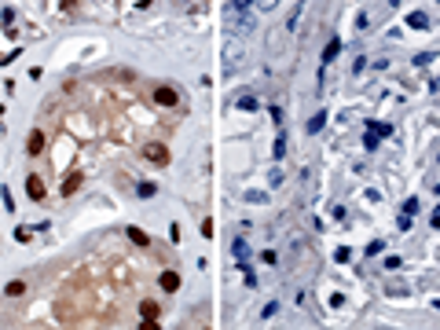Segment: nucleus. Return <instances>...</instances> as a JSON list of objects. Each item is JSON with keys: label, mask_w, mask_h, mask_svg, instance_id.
Here are the masks:
<instances>
[{"label": "nucleus", "mask_w": 440, "mask_h": 330, "mask_svg": "<svg viewBox=\"0 0 440 330\" xmlns=\"http://www.w3.org/2000/svg\"><path fill=\"white\" fill-rule=\"evenodd\" d=\"M279 0H253V11H275Z\"/></svg>", "instance_id": "20"}, {"label": "nucleus", "mask_w": 440, "mask_h": 330, "mask_svg": "<svg viewBox=\"0 0 440 330\" xmlns=\"http://www.w3.org/2000/svg\"><path fill=\"white\" fill-rule=\"evenodd\" d=\"M367 132H371V136H378V139H385V136H396V129H392L389 121H367Z\"/></svg>", "instance_id": "7"}, {"label": "nucleus", "mask_w": 440, "mask_h": 330, "mask_svg": "<svg viewBox=\"0 0 440 330\" xmlns=\"http://www.w3.org/2000/svg\"><path fill=\"white\" fill-rule=\"evenodd\" d=\"M0 114H4V106H0Z\"/></svg>", "instance_id": "37"}, {"label": "nucleus", "mask_w": 440, "mask_h": 330, "mask_svg": "<svg viewBox=\"0 0 440 330\" xmlns=\"http://www.w3.org/2000/svg\"><path fill=\"white\" fill-rule=\"evenodd\" d=\"M143 158L154 162V165H169V147L165 143H147L143 147Z\"/></svg>", "instance_id": "3"}, {"label": "nucleus", "mask_w": 440, "mask_h": 330, "mask_svg": "<svg viewBox=\"0 0 440 330\" xmlns=\"http://www.w3.org/2000/svg\"><path fill=\"white\" fill-rule=\"evenodd\" d=\"M334 261H338V264H349V261H352V249H349V246H338Z\"/></svg>", "instance_id": "22"}, {"label": "nucleus", "mask_w": 440, "mask_h": 330, "mask_svg": "<svg viewBox=\"0 0 440 330\" xmlns=\"http://www.w3.org/2000/svg\"><path fill=\"white\" fill-rule=\"evenodd\" d=\"M44 151V132L37 129V132H29V139H26V154H41Z\"/></svg>", "instance_id": "9"}, {"label": "nucleus", "mask_w": 440, "mask_h": 330, "mask_svg": "<svg viewBox=\"0 0 440 330\" xmlns=\"http://www.w3.org/2000/svg\"><path fill=\"white\" fill-rule=\"evenodd\" d=\"M323 125H326V110H316V114L308 118V136H316V132L323 129Z\"/></svg>", "instance_id": "13"}, {"label": "nucleus", "mask_w": 440, "mask_h": 330, "mask_svg": "<svg viewBox=\"0 0 440 330\" xmlns=\"http://www.w3.org/2000/svg\"><path fill=\"white\" fill-rule=\"evenodd\" d=\"M228 8H235V11H249V8H253V0H228Z\"/></svg>", "instance_id": "24"}, {"label": "nucleus", "mask_w": 440, "mask_h": 330, "mask_svg": "<svg viewBox=\"0 0 440 330\" xmlns=\"http://www.w3.org/2000/svg\"><path fill=\"white\" fill-rule=\"evenodd\" d=\"M418 206H422V202H418V198H407V202H404V213H407V216H411V213H418Z\"/></svg>", "instance_id": "27"}, {"label": "nucleus", "mask_w": 440, "mask_h": 330, "mask_svg": "<svg viewBox=\"0 0 440 330\" xmlns=\"http://www.w3.org/2000/svg\"><path fill=\"white\" fill-rule=\"evenodd\" d=\"M246 198H249V202H268V195H264V191H249Z\"/></svg>", "instance_id": "33"}, {"label": "nucleus", "mask_w": 440, "mask_h": 330, "mask_svg": "<svg viewBox=\"0 0 440 330\" xmlns=\"http://www.w3.org/2000/svg\"><path fill=\"white\" fill-rule=\"evenodd\" d=\"M242 279H246V286H249V290H253V286H257V272H253V268H249V264H246V268H242Z\"/></svg>", "instance_id": "23"}, {"label": "nucleus", "mask_w": 440, "mask_h": 330, "mask_svg": "<svg viewBox=\"0 0 440 330\" xmlns=\"http://www.w3.org/2000/svg\"><path fill=\"white\" fill-rule=\"evenodd\" d=\"M272 121H275V125H279V129H282V125H286V110H282V106H279V103H275V106H272Z\"/></svg>", "instance_id": "21"}, {"label": "nucleus", "mask_w": 440, "mask_h": 330, "mask_svg": "<svg viewBox=\"0 0 440 330\" xmlns=\"http://www.w3.org/2000/svg\"><path fill=\"white\" fill-rule=\"evenodd\" d=\"M158 282H162V290H165V294H176V290H180V275H176V272H162Z\"/></svg>", "instance_id": "10"}, {"label": "nucleus", "mask_w": 440, "mask_h": 330, "mask_svg": "<svg viewBox=\"0 0 440 330\" xmlns=\"http://www.w3.org/2000/svg\"><path fill=\"white\" fill-rule=\"evenodd\" d=\"M242 59H246V48H242V37H228L224 41V48H220V70H224V74H235V70H239L242 66Z\"/></svg>", "instance_id": "1"}, {"label": "nucleus", "mask_w": 440, "mask_h": 330, "mask_svg": "<svg viewBox=\"0 0 440 330\" xmlns=\"http://www.w3.org/2000/svg\"><path fill=\"white\" fill-rule=\"evenodd\" d=\"M382 249H385V242H382V239H374V242L367 246V257H378V253H382Z\"/></svg>", "instance_id": "25"}, {"label": "nucleus", "mask_w": 440, "mask_h": 330, "mask_svg": "<svg viewBox=\"0 0 440 330\" xmlns=\"http://www.w3.org/2000/svg\"><path fill=\"white\" fill-rule=\"evenodd\" d=\"M407 26H411V29H426V26H429L426 11H411V15H407Z\"/></svg>", "instance_id": "14"}, {"label": "nucleus", "mask_w": 440, "mask_h": 330, "mask_svg": "<svg viewBox=\"0 0 440 330\" xmlns=\"http://www.w3.org/2000/svg\"><path fill=\"white\" fill-rule=\"evenodd\" d=\"M301 19H305V4H294V11H290V19H286V33H294V29L301 26Z\"/></svg>", "instance_id": "11"}, {"label": "nucleus", "mask_w": 440, "mask_h": 330, "mask_svg": "<svg viewBox=\"0 0 440 330\" xmlns=\"http://www.w3.org/2000/svg\"><path fill=\"white\" fill-rule=\"evenodd\" d=\"M411 224H415V220L407 216V213H400V220H396V228H400V231H411Z\"/></svg>", "instance_id": "29"}, {"label": "nucleus", "mask_w": 440, "mask_h": 330, "mask_svg": "<svg viewBox=\"0 0 440 330\" xmlns=\"http://www.w3.org/2000/svg\"><path fill=\"white\" fill-rule=\"evenodd\" d=\"M429 62H433V52H418L415 55V66H429Z\"/></svg>", "instance_id": "26"}, {"label": "nucleus", "mask_w": 440, "mask_h": 330, "mask_svg": "<svg viewBox=\"0 0 440 330\" xmlns=\"http://www.w3.org/2000/svg\"><path fill=\"white\" fill-rule=\"evenodd\" d=\"M4 294H8V297H22V294H26V282H22V279H11L8 286H4Z\"/></svg>", "instance_id": "18"}, {"label": "nucleus", "mask_w": 440, "mask_h": 330, "mask_svg": "<svg viewBox=\"0 0 440 330\" xmlns=\"http://www.w3.org/2000/svg\"><path fill=\"white\" fill-rule=\"evenodd\" d=\"M261 261H264V264H279V253H275V249H264Z\"/></svg>", "instance_id": "31"}, {"label": "nucleus", "mask_w": 440, "mask_h": 330, "mask_svg": "<svg viewBox=\"0 0 440 330\" xmlns=\"http://www.w3.org/2000/svg\"><path fill=\"white\" fill-rule=\"evenodd\" d=\"M378 143H382V139H378V136H371V132L363 136V147H367V151H378Z\"/></svg>", "instance_id": "28"}, {"label": "nucleus", "mask_w": 440, "mask_h": 330, "mask_svg": "<svg viewBox=\"0 0 440 330\" xmlns=\"http://www.w3.org/2000/svg\"><path fill=\"white\" fill-rule=\"evenodd\" d=\"M139 316H143V319H158V316H162V308L154 305V301H143V305H139Z\"/></svg>", "instance_id": "16"}, {"label": "nucleus", "mask_w": 440, "mask_h": 330, "mask_svg": "<svg viewBox=\"0 0 440 330\" xmlns=\"http://www.w3.org/2000/svg\"><path fill=\"white\" fill-rule=\"evenodd\" d=\"M77 187H81V172H70V176L62 180V195H74Z\"/></svg>", "instance_id": "15"}, {"label": "nucleus", "mask_w": 440, "mask_h": 330, "mask_svg": "<svg viewBox=\"0 0 440 330\" xmlns=\"http://www.w3.org/2000/svg\"><path fill=\"white\" fill-rule=\"evenodd\" d=\"M154 103H158V106H180V92L172 88V85H158V88H154Z\"/></svg>", "instance_id": "2"}, {"label": "nucleus", "mask_w": 440, "mask_h": 330, "mask_svg": "<svg viewBox=\"0 0 440 330\" xmlns=\"http://www.w3.org/2000/svg\"><path fill=\"white\" fill-rule=\"evenodd\" d=\"M129 239L136 242V246H147L151 239H147V231H139V228H129Z\"/></svg>", "instance_id": "19"}, {"label": "nucleus", "mask_w": 440, "mask_h": 330, "mask_svg": "<svg viewBox=\"0 0 440 330\" xmlns=\"http://www.w3.org/2000/svg\"><path fill=\"white\" fill-rule=\"evenodd\" d=\"M235 110H242V114H253V110L261 106L257 103V96H253V92H242V96H235V103H231Z\"/></svg>", "instance_id": "4"}, {"label": "nucleus", "mask_w": 440, "mask_h": 330, "mask_svg": "<svg viewBox=\"0 0 440 330\" xmlns=\"http://www.w3.org/2000/svg\"><path fill=\"white\" fill-rule=\"evenodd\" d=\"M272 154H275V162H282V158H286V136H275V143H272Z\"/></svg>", "instance_id": "17"}, {"label": "nucleus", "mask_w": 440, "mask_h": 330, "mask_svg": "<svg viewBox=\"0 0 440 330\" xmlns=\"http://www.w3.org/2000/svg\"><path fill=\"white\" fill-rule=\"evenodd\" d=\"M231 253H235V264H239V268H246V264H249V246H246L242 235L231 242Z\"/></svg>", "instance_id": "5"}, {"label": "nucleus", "mask_w": 440, "mask_h": 330, "mask_svg": "<svg viewBox=\"0 0 440 330\" xmlns=\"http://www.w3.org/2000/svg\"><path fill=\"white\" fill-rule=\"evenodd\" d=\"M139 330H162V326H158V319H143V323H139Z\"/></svg>", "instance_id": "34"}, {"label": "nucleus", "mask_w": 440, "mask_h": 330, "mask_svg": "<svg viewBox=\"0 0 440 330\" xmlns=\"http://www.w3.org/2000/svg\"><path fill=\"white\" fill-rule=\"evenodd\" d=\"M400 264H404L400 257H385V268H389V272H396V268H400Z\"/></svg>", "instance_id": "32"}, {"label": "nucleus", "mask_w": 440, "mask_h": 330, "mask_svg": "<svg viewBox=\"0 0 440 330\" xmlns=\"http://www.w3.org/2000/svg\"><path fill=\"white\" fill-rule=\"evenodd\" d=\"M338 55H341V41H338V37H330V41H326V48H323V55H319L323 70H326V66H330V62H334Z\"/></svg>", "instance_id": "6"}, {"label": "nucleus", "mask_w": 440, "mask_h": 330, "mask_svg": "<svg viewBox=\"0 0 440 330\" xmlns=\"http://www.w3.org/2000/svg\"><path fill=\"white\" fill-rule=\"evenodd\" d=\"M389 4H392V8H400V0H389Z\"/></svg>", "instance_id": "36"}, {"label": "nucleus", "mask_w": 440, "mask_h": 330, "mask_svg": "<svg viewBox=\"0 0 440 330\" xmlns=\"http://www.w3.org/2000/svg\"><path fill=\"white\" fill-rule=\"evenodd\" d=\"M275 312H279V301H268V305H264V312H261V316H264V319H272Z\"/></svg>", "instance_id": "30"}, {"label": "nucleus", "mask_w": 440, "mask_h": 330, "mask_svg": "<svg viewBox=\"0 0 440 330\" xmlns=\"http://www.w3.org/2000/svg\"><path fill=\"white\" fill-rule=\"evenodd\" d=\"M154 195H158V184H151V180L136 184V198H154Z\"/></svg>", "instance_id": "12"}, {"label": "nucleus", "mask_w": 440, "mask_h": 330, "mask_svg": "<svg viewBox=\"0 0 440 330\" xmlns=\"http://www.w3.org/2000/svg\"><path fill=\"white\" fill-rule=\"evenodd\" d=\"M26 195L33 198V202H41L44 198V180L41 176H26Z\"/></svg>", "instance_id": "8"}, {"label": "nucleus", "mask_w": 440, "mask_h": 330, "mask_svg": "<svg viewBox=\"0 0 440 330\" xmlns=\"http://www.w3.org/2000/svg\"><path fill=\"white\" fill-rule=\"evenodd\" d=\"M429 228H440V206H436V209L429 213Z\"/></svg>", "instance_id": "35"}]
</instances>
